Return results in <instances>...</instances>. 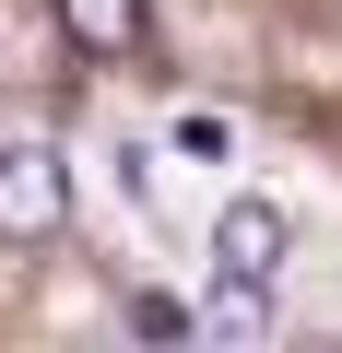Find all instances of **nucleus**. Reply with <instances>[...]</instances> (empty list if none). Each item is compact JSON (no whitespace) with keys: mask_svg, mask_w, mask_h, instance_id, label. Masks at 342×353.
Returning a JSON list of instances; mask_svg holds the SVG:
<instances>
[{"mask_svg":"<svg viewBox=\"0 0 342 353\" xmlns=\"http://www.w3.org/2000/svg\"><path fill=\"white\" fill-rule=\"evenodd\" d=\"M59 224H71L59 153H48V141H0V236H12V248H48Z\"/></svg>","mask_w":342,"mask_h":353,"instance_id":"obj_1","label":"nucleus"},{"mask_svg":"<svg viewBox=\"0 0 342 353\" xmlns=\"http://www.w3.org/2000/svg\"><path fill=\"white\" fill-rule=\"evenodd\" d=\"M283 212L272 201H225V224H213V283H248V294H272L283 283Z\"/></svg>","mask_w":342,"mask_h":353,"instance_id":"obj_2","label":"nucleus"},{"mask_svg":"<svg viewBox=\"0 0 342 353\" xmlns=\"http://www.w3.org/2000/svg\"><path fill=\"white\" fill-rule=\"evenodd\" d=\"M59 36L83 59H130L142 48V0H59Z\"/></svg>","mask_w":342,"mask_h":353,"instance_id":"obj_3","label":"nucleus"},{"mask_svg":"<svg viewBox=\"0 0 342 353\" xmlns=\"http://www.w3.org/2000/svg\"><path fill=\"white\" fill-rule=\"evenodd\" d=\"M130 330H153V341H178V330H189V306H178V294H130Z\"/></svg>","mask_w":342,"mask_h":353,"instance_id":"obj_4","label":"nucleus"}]
</instances>
